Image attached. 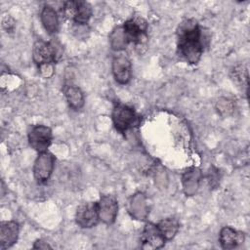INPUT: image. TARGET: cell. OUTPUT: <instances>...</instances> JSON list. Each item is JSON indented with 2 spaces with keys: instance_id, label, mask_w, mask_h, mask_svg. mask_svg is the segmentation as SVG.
Instances as JSON below:
<instances>
[{
  "instance_id": "obj_1",
  "label": "cell",
  "mask_w": 250,
  "mask_h": 250,
  "mask_svg": "<svg viewBox=\"0 0 250 250\" xmlns=\"http://www.w3.org/2000/svg\"><path fill=\"white\" fill-rule=\"evenodd\" d=\"M178 49L185 60L195 64L203 53V33L195 20L189 19L180 23L178 31Z\"/></svg>"
},
{
  "instance_id": "obj_2",
  "label": "cell",
  "mask_w": 250,
  "mask_h": 250,
  "mask_svg": "<svg viewBox=\"0 0 250 250\" xmlns=\"http://www.w3.org/2000/svg\"><path fill=\"white\" fill-rule=\"evenodd\" d=\"M111 118L115 129L121 134L137 127L141 122V116L131 106L122 103L114 104Z\"/></svg>"
},
{
  "instance_id": "obj_3",
  "label": "cell",
  "mask_w": 250,
  "mask_h": 250,
  "mask_svg": "<svg viewBox=\"0 0 250 250\" xmlns=\"http://www.w3.org/2000/svg\"><path fill=\"white\" fill-rule=\"evenodd\" d=\"M62 55L61 45L54 41L38 39L32 47V58L37 66L46 63H56Z\"/></svg>"
},
{
  "instance_id": "obj_4",
  "label": "cell",
  "mask_w": 250,
  "mask_h": 250,
  "mask_svg": "<svg viewBox=\"0 0 250 250\" xmlns=\"http://www.w3.org/2000/svg\"><path fill=\"white\" fill-rule=\"evenodd\" d=\"M130 43H134L137 50L146 47L147 22L142 17H134L126 21L122 25Z\"/></svg>"
},
{
  "instance_id": "obj_5",
  "label": "cell",
  "mask_w": 250,
  "mask_h": 250,
  "mask_svg": "<svg viewBox=\"0 0 250 250\" xmlns=\"http://www.w3.org/2000/svg\"><path fill=\"white\" fill-rule=\"evenodd\" d=\"M62 12L67 19L77 24H86L92 16V8L85 1H66L63 3Z\"/></svg>"
},
{
  "instance_id": "obj_6",
  "label": "cell",
  "mask_w": 250,
  "mask_h": 250,
  "mask_svg": "<svg viewBox=\"0 0 250 250\" xmlns=\"http://www.w3.org/2000/svg\"><path fill=\"white\" fill-rule=\"evenodd\" d=\"M52 130L45 125H34L28 132L29 146L39 153L47 151V148L52 143Z\"/></svg>"
},
{
  "instance_id": "obj_7",
  "label": "cell",
  "mask_w": 250,
  "mask_h": 250,
  "mask_svg": "<svg viewBox=\"0 0 250 250\" xmlns=\"http://www.w3.org/2000/svg\"><path fill=\"white\" fill-rule=\"evenodd\" d=\"M55 157L48 151L40 152L33 165V176L39 184L46 183L54 170Z\"/></svg>"
},
{
  "instance_id": "obj_8",
  "label": "cell",
  "mask_w": 250,
  "mask_h": 250,
  "mask_svg": "<svg viewBox=\"0 0 250 250\" xmlns=\"http://www.w3.org/2000/svg\"><path fill=\"white\" fill-rule=\"evenodd\" d=\"M99 213L97 202H84L80 204L76 210V224L83 229H90L99 222Z\"/></svg>"
},
{
  "instance_id": "obj_9",
  "label": "cell",
  "mask_w": 250,
  "mask_h": 250,
  "mask_svg": "<svg viewBox=\"0 0 250 250\" xmlns=\"http://www.w3.org/2000/svg\"><path fill=\"white\" fill-rule=\"evenodd\" d=\"M97 205L100 220L106 225L113 224L118 213L117 199L110 194L102 195Z\"/></svg>"
},
{
  "instance_id": "obj_10",
  "label": "cell",
  "mask_w": 250,
  "mask_h": 250,
  "mask_svg": "<svg viewBox=\"0 0 250 250\" xmlns=\"http://www.w3.org/2000/svg\"><path fill=\"white\" fill-rule=\"evenodd\" d=\"M114 79L119 84H127L132 76V64L129 58L124 54L116 55L111 64Z\"/></svg>"
},
{
  "instance_id": "obj_11",
  "label": "cell",
  "mask_w": 250,
  "mask_h": 250,
  "mask_svg": "<svg viewBox=\"0 0 250 250\" xmlns=\"http://www.w3.org/2000/svg\"><path fill=\"white\" fill-rule=\"evenodd\" d=\"M165 241L166 240L161 234L156 224H153V223L146 224L141 235V242H142L143 248L158 249L164 246Z\"/></svg>"
},
{
  "instance_id": "obj_12",
  "label": "cell",
  "mask_w": 250,
  "mask_h": 250,
  "mask_svg": "<svg viewBox=\"0 0 250 250\" xmlns=\"http://www.w3.org/2000/svg\"><path fill=\"white\" fill-rule=\"evenodd\" d=\"M128 212L135 220L145 221L149 214V204L146 194L137 192L132 195L128 202Z\"/></svg>"
},
{
  "instance_id": "obj_13",
  "label": "cell",
  "mask_w": 250,
  "mask_h": 250,
  "mask_svg": "<svg viewBox=\"0 0 250 250\" xmlns=\"http://www.w3.org/2000/svg\"><path fill=\"white\" fill-rule=\"evenodd\" d=\"M202 177L201 170L196 167L188 168L182 174V187L187 196H192L196 193Z\"/></svg>"
},
{
  "instance_id": "obj_14",
  "label": "cell",
  "mask_w": 250,
  "mask_h": 250,
  "mask_svg": "<svg viewBox=\"0 0 250 250\" xmlns=\"http://www.w3.org/2000/svg\"><path fill=\"white\" fill-rule=\"evenodd\" d=\"M20 232L19 224L14 221L1 222L0 224V249L12 247L18 240Z\"/></svg>"
},
{
  "instance_id": "obj_15",
  "label": "cell",
  "mask_w": 250,
  "mask_h": 250,
  "mask_svg": "<svg viewBox=\"0 0 250 250\" xmlns=\"http://www.w3.org/2000/svg\"><path fill=\"white\" fill-rule=\"evenodd\" d=\"M244 233L231 227H224L219 233V242L224 249H233L244 241Z\"/></svg>"
},
{
  "instance_id": "obj_16",
  "label": "cell",
  "mask_w": 250,
  "mask_h": 250,
  "mask_svg": "<svg viewBox=\"0 0 250 250\" xmlns=\"http://www.w3.org/2000/svg\"><path fill=\"white\" fill-rule=\"evenodd\" d=\"M63 95L66 99L68 105L74 109L79 110L84 105V95L81 89L73 84H65L62 87Z\"/></svg>"
},
{
  "instance_id": "obj_17",
  "label": "cell",
  "mask_w": 250,
  "mask_h": 250,
  "mask_svg": "<svg viewBox=\"0 0 250 250\" xmlns=\"http://www.w3.org/2000/svg\"><path fill=\"white\" fill-rule=\"evenodd\" d=\"M40 20L44 28L48 31V33L53 34L58 31L59 17L56 10L53 7L49 5L44 6L40 13Z\"/></svg>"
},
{
  "instance_id": "obj_18",
  "label": "cell",
  "mask_w": 250,
  "mask_h": 250,
  "mask_svg": "<svg viewBox=\"0 0 250 250\" xmlns=\"http://www.w3.org/2000/svg\"><path fill=\"white\" fill-rule=\"evenodd\" d=\"M161 234L165 238V240H171L172 238L175 237L177 234L179 229H180V224L179 221L175 218H166L161 220L158 224H156Z\"/></svg>"
},
{
  "instance_id": "obj_19",
  "label": "cell",
  "mask_w": 250,
  "mask_h": 250,
  "mask_svg": "<svg viewBox=\"0 0 250 250\" xmlns=\"http://www.w3.org/2000/svg\"><path fill=\"white\" fill-rule=\"evenodd\" d=\"M109 43L113 50L122 51L130 43L122 26L115 27L109 35Z\"/></svg>"
},
{
  "instance_id": "obj_20",
  "label": "cell",
  "mask_w": 250,
  "mask_h": 250,
  "mask_svg": "<svg viewBox=\"0 0 250 250\" xmlns=\"http://www.w3.org/2000/svg\"><path fill=\"white\" fill-rule=\"evenodd\" d=\"M216 108L221 115H229L234 110V104L228 98H220L216 104Z\"/></svg>"
},
{
  "instance_id": "obj_21",
  "label": "cell",
  "mask_w": 250,
  "mask_h": 250,
  "mask_svg": "<svg viewBox=\"0 0 250 250\" xmlns=\"http://www.w3.org/2000/svg\"><path fill=\"white\" fill-rule=\"evenodd\" d=\"M231 77L236 83L245 85V87H247V85H248V73H247V69L243 65L235 66L231 70Z\"/></svg>"
},
{
  "instance_id": "obj_22",
  "label": "cell",
  "mask_w": 250,
  "mask_h": 250,
  "mask_svg": "<svg viewBox=\"0 0 250 250\" xmlns=\"http://www.w3.org/2000/svg\"><path fill=\"white\" fill-rule=\"evenodd\" d=\"M40 74L44 78H50L54 74V64L53 63H46L37 66Z\"/></svg>"
},
{
  "instance_id": "obj_23",
  "label": "cell",
  "mask_w": 250,
  "mask_h": 250,
  "mask_svg": "<svg viewBox=\"0 0 250 250\" xmlns=\"http://www.w3.org/2000/svg\"><path fill=\"white\" fill-rule=\"evenodd\" d=\"M33 248L34 249H51L52 247L46 241H44L42 239H38L34 242Z\"/></svg>"
},
{
  "instance_id": "obj_24",
  "label": "cell",
  "mask_w": 250,
  "mask_h": 250,
  "mask_svg": "<svg viewBox=\"0 0 250 250\" xmlns=\"http://www.w3.org/2000/svg\"><path fill=\"white\" fill-rule=\"evenodd\" d=\"M2 22H3V26H4L8 31H10V30L13 29V27H14V21H13L10 17L4 18Z\"/></svg>"
}]
</instances>
